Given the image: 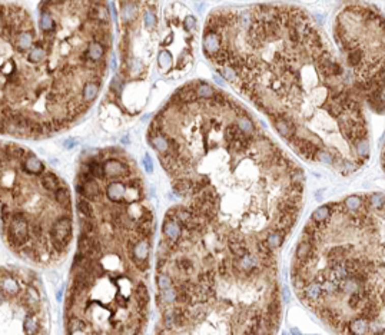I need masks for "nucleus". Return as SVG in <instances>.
<instances>
[{
	"label": "nucleus",
	"mask_w": 385,
	"mask_h": 335,
	"mask_svg": "<svg viewBox=\"0 0 385 335\" xmlns=\"http://www.w3.org/2000/svg\"><path fill=\"white\" fill-rule=\"evenodd\" d=\"M40 17H39V24H40V29L45 32V33H52L56 29V22H54L53 16L50 15L49 10H45L43 5H40Z\"/></svg>",
	"instance_id": "obj_10"
},
{
	"label": "nucleus",
	"mask_w": 385,
	"mask_h": 335,
	"mask_svg": "<svg viewBox=\"0 0 385 335\" xmlns=\"http://www.w3.org/2000/svg\"><path fill=\"white\" fill-rule=\"evenodd\" d=\"M288 36H289V40L292 42V43H298L301 42V32L298 31V27H289V31H288Z\"/></svg>",
	"instance_id": "obj_24"
},
{
	"label": "nucleus",
	"mask_w": 385,
	"mask_h": 335,
	"mask_svg": "<svg viewBox=\"0 0 385 335\" xmlns=\"http://www.w3.org/2000/svg\"><path fill=\"white\" fill-rule=\"evenodd\" d=\"M315 158H318V161H321V164L325 165H332L334 162V156L330 152H323V150H318Z\"/></svg>",
	"instance_id": "obj_21"
},
{
	"label": "nucleus",
	"mask_w": 385,
	"mask_h": 335,
	"mask_svg": "<svg viewBox=\"0 0 385 335\" xmlns=\"http://www.w3.org/2000/svg\"><path fill=\"white\" fill-rule=\"evenodd\" d=\"M22 169L31 175H40L45 172V165L35 155H27L22 161Z\"/></svg>",
	"instance_id": "obj_7"
},
{
	"label": "nucleus",
	"mask_w": 385,
	"mask_h": 335,
	"mask_svg": "<svg viewBox=\"0 0 385 335\" xmlns=\"http://www.w3.org/2000/svg\"><path fill=\"white\" fill-rule=\"evenodd\" d=\"M384 195L319 206L304 226L291 281L337 335H384Z\"/></svg>",
	"instance_id": "obj_3"
},
{
	"label": "nucleus",
	"mask_w": 385,
	"mask_h": 335,
	"mask_svg": "<svg viewBox=\"0 0 385 335\" xmlns=\"http://www.w3.org/2000/svg\"><path fill=\"white\" fill-rule=\"evenodd\" d=\"M289 142L300 150L301 156H304L305 159H315L316 154H318V150H319L311 140L302 139V138L293 136L292 139H289Z\"/></svg>",
	"instance_id": "obj_5"
},
{
	"label": "nucleus",
	"mask_w": 385,
	"mask_h": 335,
	"mask_svg": "<svg viewBox=\"0 0 385 335\" xmlns=\"http://www.w3.org/2000/svg\"><path fill=\"white\" fill-rule=\"evenodd\" d=\"M138 13V5L135 2H128V3H122V16L126 22L133 20L136 17Z\"/></svg>",
	"instance_id": "obj_15"
},
{
	"label": "nucleus",
	"mask_w": 385,
	"mask_h": 335,
	"mask_svg": "<svg viewBox=\"0 0 385 335\" xmlns=\"http://www.w3.org/2000/svg\"><path fill=\"white\" fill-rule=\"evenodd\" d=\"M147 139H149V143H151L158 152H161V154L169 152L168 138H166L163 133H149V135H147Z\"/></svg>",
	"instance_id": "obj_9"
},
{
	"label": "nucleus",
	"mask_w": 385,
	"mask_h": 335,
	"mask_svg": "<svg viewBox=\"0 0 385 335\" xmlns=\"http://www.w3.org/2000/svg\"><path fill=\"white\" fill-rule=\"evenodd\" d=\"M232 56H233V52L228 50V49H221L219 52H216L215 55L211 56V60L216 63V65H219V66H225V65H228Z\"/></svg>",
	"instance_id": "obj_13"
},
{
	"label": "nucleus",
	"mask_w": 385,
	"mask_h": 335,
	"mask_svg": "<svg viewBox=\"0 0 385 335\" xmlns=\"http://www.w3.org/2000/svg\"><path fill=\"white\" fill-rule=\"evenodd\" d=\"M143 187L138 175L129 176L124 198L110 199L100 180V195L87 199L93 212L79 217L65 335H145L155 221Z\"/></svg>",
	"instance_id": "obj_2"
},
{
	"label": "nucleus",
	"mask_w": 385,
	"mask_h": 335,
	"mask_svg": "<svg viewBox=\"0 0 385 335\" xmlns=\"http://www.w3.org/2000/svg\"><path fill=\"white\" fill-rule=\"evenodd\" d=\"M99 95V83L98 82H87L83 87V99L86 102H92Z\"/></svg>",
	"instance_id": "obj_14"
},
{
	"label": "nucleus",
	"mask_w": 385,
	"mask_h": 335,
	"mask_svg": "<svg viewBox=\"0 0 385 335\" xmlns=\"http://www.w3.org/2000/svg\"><path fill=\"white\" fill-rule=\"evenodd\" d=\"M272 122H274V125H275L278 133L281 136H284L286 139H292L293 136H295L297 129H295V125H293V122L291 119H288L285 116H277L272 117Z\"/></svg>",
	"instance_id": "obj_6"
},
{
	"label": "nucleus",
	"mask_w": 385,
	"mask_h": 335,
	"mask_svg": "<svg viewBox=\"0 0 385 335\" xmlns=\"http://www.w3.org/2000/svg\"><path fill=\"white\" fill-rule=\"evenodd\" d=\"M211 99H212V103H214V105H218V106H224V105L228 103V99L225 98L224 94H215Z\"/></svg>",
	"instance_id": "obj_25"
},
{
	"label": "nucleus",
	"mask_w": 385,
	"mask_h": 335,
	"mask_svg": "<svg viewBox=\"0 0 385 335\" xmlns=\"http://www.w3.org/2000/svg\"><path fill=\"white\" fill-rule=\"evenodd\" d=\"M355 149L358 152L360 158H368V152H370V145L367 139H360L355 140Z\"/></svg>",
	"instance_id": "obj_18"
},
{
	"label": "nucleus",
	"mask_w": 385,
	"mask_h": 335,
	"mask_svg": "<svg viewBox=\"0 0 385 335\" xmlns=\"http://www.w3.org/2000/svg\"><path fill=\"white\" fill-rule=\"evenodd\" d=\"M156 16H155L154 12H146L145 13V24H146L147 27H154L156 26Z\"/></svg>",
	"instance_id": "obj_27"
},
{
	"label": "nucleus",
	"mask_w": 385,
	"mask_h": 335,
	"mask_svg": "<svg viewBox=\"0 0 385 335\" xmlns=\"http://www.w3.org/2000/svg\"><path fill=\"white\" fill-rule=\"evenodd\" d=\"M87 55L91 57V60H93V62H99L100 59L103 57V55H105V46H102L99 42L93 40L92 43L89 45Z\"/></svg>",
	"instance_id": "obj_11"
},
{
	"label": "nucleus",
	"mask_w": 385,
	"mask_h": 335,
	"mask_svg": "<svg viewBox=\"0 0 385 335\" xmlns=\"http://www.w3.org/2000/svg\"><path fill=\"white\" fill-rule=\"evenodd\" d=\"M219 72H221V75H222L226 80H229V82H235V79H236V72L232 69V68H229V66H225V68H222Z\"/></svg>",
	"instance_id": "obj_22"
},
{
	"label": "nucleus",
	"mask_w": 385,
	"mask_h": 335,
	"mask_svg": "<svg viewBox=\"0 0 385 335\" xmlns=\"http://www.w3.org/2000/svg\"><path fill=\"white\" fill-rule=\"evenodd\" d=\"M176 221L179 235L163 236L158 250L156 272L168 284L156 292L155 335L277 334L282 307L275 255L238 257L192 212Z\"/></svg>",
	"instance_id": "obj_1"
},
{
	"label": "nucleus",
	"mask_w": 385,
	"mask_h": 335,
	"mask_svg": "<svg viewBox=\"0 0 385 335\" xmlns=\"http://www.w3.org/2000/svg\"><path fill=\"white\" fill-rule=\"evenodd\" d=\"M364 60V52H362L361 49H351L349 50V53H348V63L351 65V66H360Z\"/></svg>",
	"instance_id": "obj_16"
},
{
	"label": "nucleus",
	"mask_w": 385,
	"mask_h": 335,
	"mask_svg": "<svg viewBox=\"0 0 385 335\" xmlns=\"http://www.w3.org/2000/svg\"><path fill=\"white\" fill-rule=\"evenodd\" d=\"M242 133V131L239 129L238 125H231L229 128H228V131H226V140H229V142H232V140H236L239 138V135Z\"/></svg>",
	"instance_id": "obj_19"
},
{
	"label": "nucleus",
	"mask_w": 385,
	"mask_h": 335,
	"mask_svg": "<svg viewBox=\"0 0 385 335\" xmlns=\"http://www.w3.org/2000/svg\"><path fill=\"white\" fill-rule=\"evenodd\" d=\"M238 128L242 132H251V131H254V124L251 122L249 117H241Z\"/></svg>",
	"instance_id": "obj_20"
},
{
	"label": "nucleus",
	"mask_w": 385,
	"mask_h": 335,
	"mask_svg": "<svg viewBox=\"0 0 385 335\" xmlns=\"http://www.w3.org/2000/svg\"><path fill=\"white\" fill-rule=\"evenodd\" d=\"M222 47H221V39L219 36L215 35V33H208L205 35L203 38V50H205V55L208 56L211 59V56L215 55L216 52H219Z\"/></svg>",
	"instance_id": "obj_8"
},
{
	"label": "nucleus",
	"mask_w": 385,
	"mask_h": 335,
	"mask_svg": "<svg viewBox=\"0 0 385 335\" xmlns=\"http://www.w3.org/2000/svg\"><path fill=\"white\" fill-rule=\"evenodd\" d=\"M76 145V140L75 139H68L65 142V148H73Z\"/></svg>",
	"instance_id": "obj_29"
},
{
	"label": "nucleus",
	"mask_w": 385,
	"mask_h": 335,
	"mask_svg": "<svg viewBox=\"0 0 385 335\" xmlns=\"http://www.w3.org/2000/svg\"><path fill=\"white\" fill-rule=\"evenodd\" d=\"M122 89H124V82H122V79L119 78V76L113 78V80H112V90H115V94L121 95Z\"/></svg>",
	"instance_id": "obj_26"
},
{
	"label": "nucleus",
	"mask_w": 385,
	"mask_h": 335,
	"mask_svg": "<svg viewBox=\"0 0 385 335\" xmlns=\"http://www.w3.org/2000/svg\"><path fill=\"white\" fill-rule=\"evenodd\" d=\"M195 92H196V96H198V98H212V96L215 95L214 87L206 85V83H199V85L196 86Z\"/></svg>",
	"instance_id": "obj_17"
},
{
	"label": "nucleus",
	"mask_w": 385,
	"mask_h": 335,
	"mask_svg": "<svg viewBox=\"0 0 385 335\" xmlns=\"http://www.w3.org/2000/svg\"><path fill=\"white\" fill-rule=\"evenodd\" d=\"M214 80H215V82H218V83H219V85H224V80H222V79L219 78V76H218V75H214Z\"/></svg>",
	"instance_id": "obj_30"
},
{
	"label": "nucleus",
	"mask_w": 385,
	"mask_h": 335,
	"mask_svg": "<svg viewBox=\"0 0 385 335\" xmlns=\"http://www.w3.org/2000/svg\"><path fill=\"white\" fill-rule=\"evenodd\" d=\"M176 99H179L181 102H184V103H191V102H195L198 99V96H196V92H195V89L191 87V86H186V87H182V89H179V92L176 94Z\"/></svg>",
	"instance_id": "obj_12"
},
{
	"label": "nucleus",
	"mask_w": 385,
	"mask_h": 335,
	"mask_svg": "<svg viewBox=\"0 0 385 335\" xmlns=\"http://www.w3.org/2000/svg\"><path fill=\"white\" fill-rule=\"evenodd\" d=\"M43 284L27 268L0 266V335H49Z\"/></svg>",
	"instance_id": "obj_4"
},
{
	"label": "nucleus",
	"mask_w": 385,
	"mask_h": 335,
	"mask_svg": "<svg viewBox=\"0 0 385 335\" xmlns=\"http://www.w3.org/2000/svg\"><path fill=\"white\" fill-rule=\"evenodd\" d=\"M195 24H196V20H195V17H193V16H186V17H185L186 29H192Z\"/></svg>",
	"instance_id": "obj_28"
},
{
	"label": "nucleus",
	"mask_w": 385,
	"mask_h": 335,
	"mask_svg": "<svg viewBox=\"0 0 385 335\" xmlns=\"http://www.w3.org/2000/svg\"><path fill=\"white\" fill-rule=\"evenodd\" d=\"M170 60H172V56L169 55V52L162 50L161 55H159V66L163 68V69H166V68L170 65Z\"/></svg>",
	"instance_id": "obj_23"
}]
</instances>
